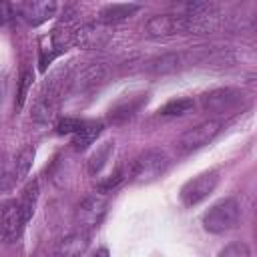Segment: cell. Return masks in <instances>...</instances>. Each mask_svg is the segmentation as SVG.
<instances>
[{"mask_svg": "<svg viewBox=\"0 0 257 257\" xmlns=\"http://www.w3.org/2000/svg\"><path fill=\"white\" fill-rule=\"evenodd\" d=\"M201 26V18L185 14H157L145 24V34L149 38H169L175 34H189Z\"/></svg>", "mask_w": 257, "mask_h": 257, "instance_id": "cell-1", "label": "cell"}, {"mask_svg": "<svg viewBox=\"0 0 257 257\" xmlns=\"http://www.w3.org/2000/svg\"><path fill=\"white\" fill-rule=\"evenodd\" d=\"M169 163L171 161H169V157H167L165 151H161V149H149V151L141 153L135 159V163L128 169V177L137 185L153 183V181H157L169 169Z\"/></svg>", "mask_w": 257, "mask_h": 257, "instance_id": "cell-2", "label": "cell"}, {"mask_svg": "<svg viewBox=\"0 0 257 257\" xmlns=\"http://www.w3.org/2000/svg\"><path fill=\"white\" fill-rule=\"evenodd\" d=\"M239 217H241V205H239L237 199L229 197V199H223V201L215 203L203 215V227H205L207 233L219 235V233H225V231L233 229L239 223Z\"/></svg>", "mask_w": 257, "mask_h": 257, "instance_id": "cell-3", "label": "cell"}, {"mask_svg": "<svg viewBox=\"0 0 257 257\" xmlns=\"http://www.w3.org/2000/svg\"><path fill=\"white\" fill-rule=\"evenodd\" d=\"M221 120H205L189 131H185L179 141H177V153L179 155H189L205 145H209L219 133H221Z\"/></svg>", "mask_w": 257, "mask_h": 257, "instance_id": "cell-4", "label": "cell"}, {"mask_svg": "<svg viewBox=\"0 0 257 257\" xmlns=\"http://www.w3.org/2000/svg\"><path fill=\"white\" fill-rule=\"evenodd\" d=\"M219 183V173L217 171H207V173H201L193 179H189L183 189H181V201L185 207H195L199 205L201 201H205L217 187Z\"/></svg>", "mask_w": 257, "mask_h": 257, "instance_id": "cell-5", "label": "cell"}, {"mask_svg": "<svg viewBox=\"0 0 257 257\" xmlns=\"http://www.w3.org/2000/svg\"><path fill=\"white\" fill-rule=\"evenodd\" d=\"M112 38L110 24L104 22H88L72 30V44L80 48H100Z\"/></svg>", "mask_w": 257, "mask_h": 257, "instance_id": "cell-6", "label": "cell"}, {"mask_svg": "<svg viewBox=\"0 0 257 257\" xmlns=\"http://www.w3.org/2000/svg\"><path fill=\"white\" fill-rule=\"evenodd\" d=\"M106 207H108V203L104 197H100V195L86 197L76 209V223L80 225V231H90V229L98 227L106 215Z\"/></svg>", "mask_w": 257, "mask_h": 257, "instance_id": "cell-7", "label": "cell"}, {"mask_svg": "<svg viewBox=\"0 0 257 257\" xmlns=\"http://www.w3.org/2000/svg\"><path fill=\"white\" fill-rule=\"evenodd\" d=\"M243 100V92L237 88H219L201 96V104L209 112H229Z\"/></svg>", "mask_w": 257, "mask_h": 257, "instance_id": "cell-8", "label": "cell"}, {"mask_svg": "<svg viewBox=\"0 0 257 257\" xmlns=\"http://www.w3.org/2000/svg\"><path fill=\"white\" fill-rule=\"evenodd\" d=\"M24 219L20 213V205L18 201H10L4 205L2 215H0V235L6 243H12L20 237L22 229H24Z\"/></svg>", "mask_w": 257, "mask_h": 257, "instance_id": "cell-9", "label": "cell"}, {"mask_svg": "<svg viewBox=\"0 0 257 257\" xmlns=\"http://www.w3.org/2000/svg\"><path fill=\"white\" fill-rule=\"evenodd\" d=\"M56 2H22V4H18L16 6V12L28 22V24H32V26H36V24H42V22H46L48 18H52L54 16V12H56Z\"/></svg>", "mask_w": 257, "mask_h": 257, "instance_id": "cell-10", "label": "cell"}, {"mask_svg": "<svg viewBox=\"0 0 257 257\" xmlns=\"http://www.w3.org/2000/svg\"><path fill=\"white\" fill-rule=\"evenodd\" d=\"M88 243H90L88 231H74L58 243L54 257H80L88 249Z\"/></svg>", "mask_w": 257, "mask_h": 257, "instance_id": "cell-11", "label": "cell"}, {"mask_svg": "<svg viewBox=\"0 0 257 257\" xmlns=\"http://www.w3.org/2000/svg\"><path fill=\"white\" fill-rule=\"evenodd\" d=\"M106 76V68L102 64H90L86 68H82L74 78H72V90L74 92H82L88 90L92 86H96L100 80H104Z\"/></svg>", "mask_w": 257, "mask_h": 257, "instance_id": "cell-12", "label": "cell"}, {"mask_svg": "<svg viewBox=\"0 0 257 257\" xmlns=\"http://www.w3.org/2000/svg\"><path fill=\"white\" fill-rule=\"evenodd\" d=\"M102 133V122H82V126L72 135V145L76 151H84L86 147H90L98 135Z\"/></svg>", "mask_w": 257, "mask_h": 257, "instance_id": "cell-13", "label": "cell"}, {"mask_svg": "<svg viewBox=\"0 0 257 257\" xmlns=\"http://www.w3.org/2000/svg\"><path fill=\"white\" fill-rule=\"evenodd\" d=\"M137 10H139V4H108L100 10V22L104 24L120 22V20L131 18Z\"/></svg>", "mask_w": 257, "mask_h": 257, "instance_id": "cell-14", "label": "cell"}, {"mask_svg": "<svg viewBox=\"0 0 257 257\" xmlns=\"http://www.w3.org/2000/svg\"><path fill=\"white\" fill-rule=\"evenodd\" d=\"M32 161H34V149L32 147H22L16 153V157L12 159V171H14L16 183H20V181L26 179V175L30 173Z\"/></svg>", "mask_w": 257, "mask_h": 257, "instance_id": "cell-15", "label": "cell"}, {"mask_svg": "<svg viewBox=\"0 0 257 257\" xmlns=\"http://www.w3.org/2000/svg\"><path fill=\"white\" fill-rule=\"evenodd\" d=\"M36 201H38V183H28V185H26V189L22 191L20 201H18L24 223H28V221H30V217L34 215Z\"/></svg>", "mask_w": 257, "mask_h": 257, "instance_id": "cell-16", "label": "cell"}, {"mask_svg": "<svg viewBox=\"0 0 257 257\" xmlns=\"http://www.w3.org/2000/svg\"><path fill=\"white\" fill-rule=\"evenodd\" d=\"M112 149H114V143H112V141H104L100 147H96V151L88 157V163H86V167H88V173H90V175H96V173L104 167V163L108 161V157H110Z\"/></svg>", "mask_w": 257, "mask_h": 257, "instance_id": "cell-17", "label": "cell"}, {"mask_svg": "<svg viewBox=\"0 0 257 257\" xmlns=\"http://www.w3.org/2000/svg\"><path fill=\"white\" fill-rule=\"evenodd\" d=\"M195 106L193 98H175V100H169L159 112L163 116H183L187 112H191Z\"/></svg>", "mask_w": 257, "mask_h": 257, "instance_id": "cell-18", "label": "cell"}, {"mask_svg": "<svg viewBox=\"0 0 257 257\" xmlns=\"http://www.w3.org/2000/svg\"><path fill=\"white\" fill-rule=\"evenodd\" d=\"M177 66H179V54H163L161 58L149 62L147 68L153 70V72H171Z\"/></svg>", "mask_w": 257, "mask_h": 257, "instance_id": "cell-19", "label": "cell"}, {"mask_svg": "<svg viewBox=\"0 0 257 257\" xmlns=\"http://www.w3.org/2000/svg\"><path fill=\"white\" fill-rule=\"evenodd\" d=\"M32 80H34V74L32 70H22L20 74V80H18V94H16V108H22L24 106V100L28 96V90L32 86Z\"/></svg>", "mask_w": 257, "mask_h": 257, "instance_id": "cell-20", "label": "cell"}, {"mask_svg": "<svg viewBox=\"0 0 257 257\" xmlns=\"http://www.w3.org/2000/svg\"><path fill=\"white\" fill-rule=\"evenodd\" d=\"M126 177H128V171H126L124 167H118V169H116L108 179H104L102 183H98V187H96V189H98L100 193H110V191H112V189H116V187H118Z\"/></svg>", "mask_w": 257, "mask_h": 257, "instance_id": "cell-21", "label": "cell"}, {"mask_svg": "<svg viewBox=\"0 0 257 257\" xmlns=\"http://www.w3.org/2000/svg\"><path fill=\"white\" fill-rule=\"evenodd\" d=\"M219 257H251V249L247 243L243 241H235V243H229L221 253Z\"/></svg>", "mask_w": 257, "mask_h": 257, "instance_id": "cell-22", "label": "cell"}, {"mask_svg": "<svg viewBox=\"0 0 257 257\" xmlns=\"http://www.w3.org/2000/svg\"><path fill=\"white\" fill-rule=\"evenodd\" d=\"M82 126V120H76V118H62L58 124H56V131L60 133V135H74L78 128Z\"/></svg>", "mask_w": 257, "mask_h": 257, "instance_id": "cell-23", "label": "cell"}, {"mask_svg": "<svg viewBox=\"0 0 257 257\" xmlns=\"http://www.w3.org/2000/svg\"><path fill=\"white\" fill-rule=\"evenodd\" d=\"M14 16V8L8 2H0V24H6Z\"/></svg>", "mask_w": 257, "mask_h": 257, "instance_id": "cell-24", "label": "cell"}, {"mask_svg": "<svg viewBox=\"0 0 257 257\" xmlns=\"http://www.w3.org/2000/svg\"><path fill=\"white\" fill-rule=\"evenodd\" d=\"M92 257H108V251H106V249H98Z\"/></svg>", "mask_w": 257, "mask_h": 257, "instance_id": "cell-25", "label": "cell"}, {"mask_svg": "<svg viewBox=\"0 0 257 257\" xmlns=\"http://www.w3.org/2000/svg\"><path fill=\"white\" fill-rule=\"evenodd\" d=\"M32 257H44V255H42V253H36V255H32Z\"/></svg>", "mask_w": 257, "mask_h": 257, "instance_id": "cell-26", "label": "cell"}]
</instances>
